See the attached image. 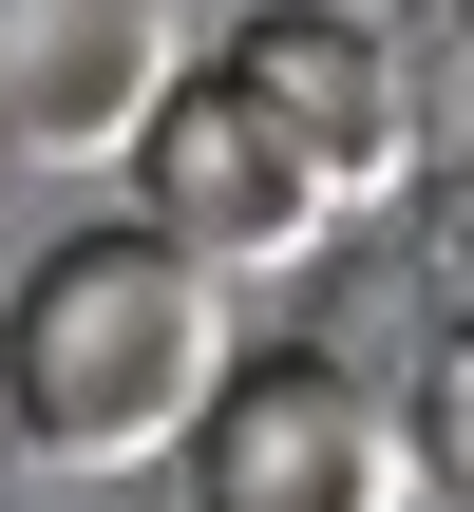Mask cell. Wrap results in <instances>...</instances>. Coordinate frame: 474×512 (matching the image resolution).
I'll list each match as a JSON object with an SVG mask.
<instances>
[{
  "label": "cell",
  "mask_w": 474,
  "mask_h": 512,
  "mask_svg": "<svg viewBox=\"0 0 474 512\" xmlns=\"http://www.w3.org/2000/svg\"><path fill=\"white\" fill-rule=\"evenodd\" d=\"M190 512H418V437L323 342H247L190 437Z\"/></svg>",
  "instance_id": "cell-2"
},
{
  "label": "cell",
  "mask_w": 474,
  "mask_h": 512,
  "mask_svg": "<svg viewBox=\"0 0 474 512\" xmlns=\"http://www.w3.org/2000/svg\"><path fill=\"white\" fill-rule=\"evenodd\" d=\"M228 361H247L228 342V285L190 247H152L133 209L114 228H57L0 285V437L38 475H152V456H190L209 399H228Z\"/></svg>",
  "instance_id": "cell-1"
},
{
  "label": "cell",
  "mask_w": 474,
  "mask_h": 512,
  "mask_svg": "<svg viewBox=\"0 0 474 512\" xmlns=\"http://www.w3.org/2000/svg\"><path fill=\"white\" fill-rule=\"evenodd\" d=\"M323 19H380V0H323Z\"/></svg>",
  "instance_id": "cell-7"
},
{
  "label": "cell",
  "mask_w": 474,
  "mask_h": 512,
  "mask_svg": "<svg viewBox=\"0 0 474 512\" xmlns=\"http://www.w3.org/2000/svg\"><path fill=\"white\" fill-rule=\"evenodd\" d=\"M133 228H152V247H190V266L228 285V266H304L342 209H323V171H304V152H285L209 57H190V95L133 133Z\"/></svg>",
  "instance_id": "cell-5"
},
{
  "label": "cell",
  "mask_w": 474,
  "mask_h": 512,
  "mask_svg": "<svg viewBox=\"0 0 474 512\" xmlns=\"http://www.w3.org/2000/svg\"><path fill=\"white\" fill-rule=\"evenodd\" d=\"M304 171H323V209H380L399 171H418V57L380 38V19H323V0H247V38L209 57Z\"/></svg>",
  "instance_id": "cell-4"
},
{
  "label": "cell",
  "mask_w": 474,
  "mask_h": 512,
  "mask_svg": "<svg viewBox=\"0 0 474 512\" xmlns=\"http://www.w3.org/2000/svg\"><path fill=\"white\" fill-rule=\"evenodd\" d=\"M171 95H190L171 0H0V171H133Z\"/></svg>",
  "instance_id": "cell-3"
},
{
  "label": "cell",
  "mask_w": 474,
  "mask_h": 512,
  "mask_svg": "<svg viewBox=\"0 0 474 512\" xmlns=\"http://www.w3.org/2000/svg\"><path fill=\"white\" fill-rule=\"evenodd\" d=\"M456 19H474V0H456Z\"/></svg>",
  "instance_id": "cell-8"
},
{
  "label": "cell",
  "mask_w": 474,
  "mask_h": 512,
  "mask_svg": "<svg viewBox=\"0 0 474 512\" xmlns=\"http://www.w3.org/2000/svg\"><path fill=\"white\" fill-rule=\"evenodd\" d=\"M399 437H418V494H437V512H474V304L437 323V361H418Z\"/></svg>",
  "instance_id": "cell-6"
}]
</instances>
